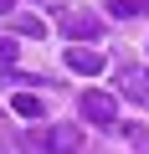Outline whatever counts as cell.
Masks as SVG:
<instances>
[{"instance_id": "cell-1", "label": "cell", "mask_w": 149, "mask_h": 154, "mask_svg": "<svg viewBox=\"0 0 149 154\" xmlns=\"http://www.w3.org/2000/svg\"><path fill=\"white\" fill-rule=\"evenodd\" d=\"M57 26H62V36H67V41H77V46L103 36V21H98L93 11H62V16H57Z\"/></svg>"}, {"instance_id": "cell-2", "label": "cell", "mask_w": 149, "mask_h": 154, "mask_svg": "<svg viewBox=\"0 0 149 154\" xmlns=\"http://www.w3.org/2000/svg\"><path fill=\"white\" fill-rule=\"evenodd\" d=\"M82 118H88V123H98V128H108V123L118 118V98H113V93H103V88L82 93Z\"/></svg>"}, {"instance_id": "cell-3", "label": "cell", "mask_w": 149, "mask_h": 154, "mask_svg": "<svg viewBox=\"0 0 149 154\" xmlns=\"http://www.w3.org/2000/svg\"><path fill=\"white\" fill-rule=\"evenodd\" d=\"M41 149H46V154H77V149H82V128H77V123H51V128L41 134Z\"/></svg>"}, {"instance_id": "cell-4", "label": "cell", "mask_w": 149, "mask_h": 154, "mask_svg": "<svg viewBox=\"0 0 149 154\" xmlns=\"http://www.w3.org/2000/svg\"><path fill=\"white\" fill-rule=\"evenodd\" d=\"M118 88H123L129 103L149 108V72H139V67H118Z\"/></svg>"}, {"instance_id": "cell-5", "label": "cell", "mask_w": 149, "mask_h": 154, "mask_svg": "<svg viewBox=\"0 0 149 154\" xmlns=\"http://www.w3.org/2000/svg\"><path fill=\"white\" fill-rule=\"evenodd\" d=\"M67 67L82 72V77H93V72H103V51H93V46H67Z\"/></svg>"}, {"instance_id": "cell-6", "label": "cell", "mask_w": 149, "mask_h": 154, "mask_svg": "<svg viewBox=\"0 0 149 154\" xmlns=\"http://www.w3.org/2000/svg\"><path fill=\"white\" fill-rule=\"evenodd\" d=\"M11 31H16V36H36V41H41V36H46V21H41V16H31V11H11Z\"/></svg>"}, {"instance_id": "cell-7", "label": "cell", "mask_w": 149, "mask_h": 154, "mask_svg": "<svg viewBox=\"0 0 149 154\" xmlns=\"http://www.w3.org/2000/svg\"><path fill=\"white\" fill-rule=\"evenodd\" d=\"M11 108H16L21 118H41V98H36V93H16V103H11Z\"/></svg>"}, {"instance_id": "cell-8", "label": "cell", "mask_w": 149, "mask_h": 154, "mask_svg": "<svg viewBox=\"0 0 149 154\" xmlns=\"http://www.w3.org/2000/svg\"><path fill=\"white\" fill-rule=\"evenodd\" d=\"M123 139H129L139 154H149V128H144V123H123Z\"/></svg>"}, {"instance_id": "cell-9", "label": "cell", "mask_w": 149, "mask_h": 154, "mask_svg": "<svg viewBox=\"0 0 149 154\" xmlns=\"http://www.w3.org/2000/svg\"><path fill=\"white\" fill-rule=\"evenodd\" d=\"M118 16H149V0H113Z\"/></svg>"}, {"instance_id": "cell-10", "label": "cell", "mask_w": 149, "mask_h": 154, "mask_svg": "<svg viewBox=\"0 0 149 154\" xmlns=\"http://www.w3.org/2000/svg\"><path fill=\"white\" fill-rule=\"evenodd\" d=\"M16 51H21V46H16V36H0V67H11V62H16Z\"/></svg>"}, {"instance_id": "cell-11", "label": "cell", "mask_w": 149, "mask_h": 154, "mask_svg": "<svg viewBox=\"0 0 149 154\" xmlns=\"http://www.w3.org/2000/svg\"><path fill=\"white\" fill-rule=\"evenodd\" d=\"M0 11H16V0H0Z\"/></svg>"}]
</instances>
